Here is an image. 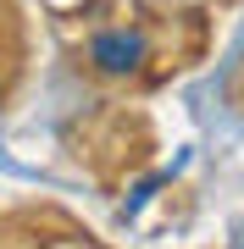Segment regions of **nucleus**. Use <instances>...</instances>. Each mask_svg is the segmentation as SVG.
Returning <instances> with one entry per match:
<instances>
[{"label": "nucleus", "mask_w": 244, "mask_h": 249, "mask_svg": "<svg viewBox=\"0 0 244 249\" xmlns=\"http://www.w3.org/2000/svg\"><path fill=\"white\" fill-rule=\"evenodd\" d=\"M145 55H150V45H145L139 28H100V34L89 39V67L106 72V78H128V72H139Z\"/></svg>", "instance_id": "nucleus-1"}]
</instances>
